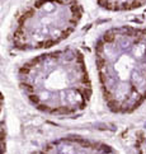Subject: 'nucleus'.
<instances>
[{"label":"nucleus","mask_w":146,"mask_h":154,"mask_svg":"<svg viewBox=\"0 0 146 154\" xmlns=\"http://www.w3.org/2000/svg\"><path fill=\"white\" fill-rule=\"evenodd\" d=\"M82 15L79 0H34L15 20L12 46L18 51L55 46L76 28Z\"/></svg>","instance_id":"1"},{"label":"nucleus","mask_w":146,"mask_h":154,"mask_svg":"<svg viewBox=\"0 0 146 154\" xmlns=\"http://www.w3.org/2000/svg\"><path fill=\"white\" fill-rule=\"evenodd\" d=\"M97 3L111 12H128L146 5V0H97Z\"/></svg>","instance_id":"2"},{"label":"nucleus","mask_w":146,"mask_h":154,"mask_svg":"<svg viewBox=\"0 0 146 154\" xmlns=\"http://www.w3.org/2000/svg\"><path fill=\"white\" fill-rule=\"evenodd\" d=\"M7 152V134L3 125H0V154H5Z\"/></svg>","instance_id":"3"},{"label":"nucleus","mask_w":146,"mask_h":154,"mask_svg":"<svg viewBox=\"0 0 146 154\" xmlns=\"http://www.w3.org/2000/svg\"><path fill=\"white\" fill-rule=\"evenodd\" d=\"M3 107H4V96H3L1 91H0V113L3 111Z\"/></svg>","instance_id":"4"}]
</instances>
